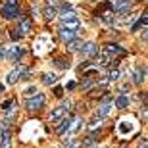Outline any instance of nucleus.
Segmentation results:
<instances>
[{
  "label": "nucleus",
  "mask_w": 148,
  "mask_h": 148,
  "mask_svg": "<svg viewBox=\"0 0 148 148\" xmlns=\"http://www.w3.org/2000/svg\"><path fill=\"white\" fill-rule=\"evenodd\" d=\"M69 110H71V102H69V100H64V104L58 106V108H54V112L50 114V123H60V121L67 115Z\"/></svg>",
  "instance_id": "f03ea898"
},
{
  "label": "nucleus",
  "mask_w": 148,
  "mask_h": 148,
  "mask_svg": "<svg viewBox=\"0 0 148 148\" xmlns=\"http://www.w3.org/2000/svg\"><path fill=\"white\" fill-rule=\"evenodd\" d=\"M117 131H119V135H129V133L135 131V125H133V121H121L119 127H117Z\"/></svg>",
  "instance_id": "4468645a"
},
{
  "label": "nucleus",
  "mask_w": 148,
  "mask_h": 148,
  "mask_svg": "<svg viewBox=\"0 0 148 148\" xmlns=\"http://www.w3.org/2000/svg\"><path fill=\"white\" fill-rule=\"evenodd\" d=\"M54 94L58 96V98H62V96H64V88H62V87H56L54 88Z\"/></svg>",
  "instance_id": "c85d7f7f"
},
{
  "label": "nucleus",
  "mask_w": 148,
  "mask_h": 148,
  "mask_svg": "<svg viewBox=\"0 0 148 148\" xmlns=\"http://www.w3.org/2000/svg\"><path fill=\"white\" fill-rule=\"evenodd\" d=\"M143 38H144V40H148V25L143 29Z\"/></svg>",
  "instance_id": "2f4dec72"
},
{
  "label": "nucleus",
  "mask_w": 148,
  "mask_h": 148,
  "mask_svg": "<svg viewBox=\"0 0 148 148\" xmlns=\"http://www.w3.org/2000/svg\"><path fill=\"white\" fill-rule=\"evenodd\" d=\"M58 35H60V38L64 40V42H69V40H73V38L77 37V31H75V29H66V27H60Z\"/></svg>",
  "instance_id": "9d476101"
},
{
  "label": "nucleus",
  "mask_w": 148,
  "mask_h": 148,
  "mask_svg": "<svg viewBox=\"0 0 148 148\" xmlns=\"http://www.w3.org/2000/svg\"><path fill=\"white\" fill-rule=\"evenodd\" d=\"M81 46H83V40H81V38H77V37L67 42V50H69V52H79Z\"/></svg>",
  "instance_id": "a211bd4d"
},
{
  "label": "nucleus",
  "mask_w": 148,
  "mask_h": 148,
  "mask_svg": "<svg viewBox=\"0 0 148 148\" xmlns=\"http://www.w3.org/2000/svg\"><path fill=\"white\" fill-rule=\"evenodd\" d=\"M112 100L108 98V100H104V102H102V104H98V112H96V115H100V117H106V115L110 114L112 112Z\"/></svg>",
  "instance_id": "f8f14e48"
},
{
  "label": "nucleus",
  "mask_w": 148,
  "mask_h": 148,
  "mask_svg": "<svg viewBox=\"0 0 148 148\" xmlns=\"http://www.w3.org/2000/svg\"><path fill=\"white\" fill-rule=\"evenodd\" d=\"M25 71H29L27 67H25V66H19V64H17V66L14 67L10 73H8V77H6V83H8V85H16V83L19 81V77H21Z\"/></svg>",
  "instance_id": "20e7f679"
},
{
  "label": "nucleus",
  "mask_w": 148,
  "mask_h": 148,
  "mask_svg": "<svg viewBox=\"0 0 148 148\" xmlns=\"http://www.w3.org/2000/svg\"><path fill=\"white\" fill-rule=\"evenodd\" d=\"M104 54H106V56H110V58H112V62H114V58H115V56H125V50L121 48L119 44H106ZM114 64H115V62H114Z\"/></svg>",
  "instance_id": "423d86ee"
},
{
  "label": "nucleus",
  "mask_w": 148,
  "mask_h": 148,
  "mask_svg": "<svg viewBox=\"0 0 148 148\" xmlns=\"http://www.w3.org/2000/svg\"><path fill=\"white\" fill-rule=\"evenodd\" d=\"M98 17H100V21L108 23V25H114V21H115L114 14H98Z\"/></svg>",
  "instance_id": "4be33fe9"
},
{
  "label": "nucleus",
  "mask_w": 148,
  "mask_h": 148,
  "mask_svg": "<svg viewBox=\"0 0 148 148\" xmlns=\"http://www.w3.org/2000/svg\"><path fill=\"white\" fill-rule=\"evenodd\" d=\"M44 16H46V19H54V17L58 16V8H54V6H46Z\"/></svg>",
  "instance_id": "aec40b11"
},
{
  "label": "nucleus",
  "mask_w": 148,
  "mask_h": 148,
  "mask_svg": "<svg viewBox=\"0 0 148 148\" xmlns=\"http://www.w3.org/2000/svg\"><path fill=\"white\" fill-rule=\"evenodd\" d=\"M46 4H48V6H54V8H58V6L62 4V0H46Z\"/></svg>",
  "instance_id": "cd10ccee"
},
{
  "label": "nucleus",
  "mask_w": 148,
  "mask_h": 148,
  "mask_svg": "<svg viewBox=\"0 0 148 148\" xmlns=\"http://www.w3.org/2000/svg\"><path fill=\"white\" fill-rule=\"evenodd\" d=\"M31 29H33V23H31V19L21 16V19H19V29H17V31H19L21 35H27V33H31Z\"/></svg>",
  "instance_id": "9b49d317"
},
{
  "label": "nucleus",
  "mask_w": 148,
  "mask_h": 148,
  "mask_svg": "<svg viewBox=\"0 0 148 148\" xmlns=\"http://www.w3.org/2000/svg\"><path fill=\"white\" fill-rule=\"evenodd\" d=\"M129 75L133 77V83H135V85H140V83L144 81V75H146V69H144V67H138V69H137L135 73H129Z\"/></svg>",
  "instance_id": "dca6fc26"
},
{
  "label": "nucleus",
  "mask_w": 148,
  "mask_h": 148,
  "mask_svg": "<svg viewBox=\"0 0 148 148\" xmlns=\"http://www.w3.org/2000/svg\"><path fill=\"white\" fill-rule=\"evenodd\" d=\"M0 14L4 19H16V17H19V6H2Z\"/></svg>",
  "instance_id": "39448f33"
},
{
  "label": "nucleus",
  "mask_w": 148,
  "mask_h": 148,
  "mask_svg": "<svg viewBox=\"0 0 148 148\" xmlns=\"http://www.w3.org/2000/svg\"><path fill=\"white\" fill-rule=\"evenodd\" d=\"M56 81H58V75H56V73H44L42 75V83L44 85H54Z\"/></svg>",
  "instance_id": "6ab92c4d"
},
{
  "label": "nucleus",
  "mask_w": 148,
  "mask_h": 148,
  "mask_svg": "<svg viewBox=\"0 0 148 148\" xmlns=\"http://www.w3.org/2000/svg\"><path fill=\"white\" fill-rule=\"evenodd\" d=\"M35 92H37V88H35V87H29L27 90H25V96H33Z\"/></svg>",
  "instance_id": "7c9ffc66"
},
{
  "label": "nucleus",
  "mask_w": 148,
  "mask_h": 148,
  "mask_svg": "<svg viewBox=\"0 0 148 148\" xmlns=\"http://www.w3.org/2000/svg\"><path fill=\"white\" fill-rule=\"evenodd\" d=\"M94 148H98V146H94Z\"/></svg>",
  "instance_id": "c9c22d12"
},
{
  "label": "nucleus",
  "mask_w": 148,
  "mask_h": 148,
  "mask_svg": "<svg viewBox=\"0 0 148 148\" xmlns=\"http://www.w3.org/2000/svg\"><path fill=\"white\" fill-rule=\"evenodd\" d=\"M44 106V94L42 92H35L33 96H27L25 100V108L29 112H38Z\"/></svg>",
  "instance_id": "7ed1b4c3"
},
{
  "label": "nucleus",
  "mask_w": 148,
  "mask_h": 148,
  "mask_svg": "<svg viewBox=\"0 0 148 148\" xmlns=\"http://www.w3.org/2000/svg\"><path fill=\"white\" fill-rule=\"evenodd\" d=\"M4 6H19V0H4Z\"/></svg>",
  "instance_id": "c756f323"
},
{
  "label": "nucleus",
  "mask_w": 148,
  "mask_h": 148,
  "mask_svg": "<svg viewBox=\"0 0 148 148\" xmlns=\"http://www.w3.org/2000/svg\"><path fill=\"white\" fill-rule=\"evenodd\" d=\"M71 140H73V137H66L64 140H62V143H64V146H67V144L71 143Z\"/></svg>",
  "instance_id": "473e14b6"
},
{
  "label": "nucleus",
  "mask_w": 148,
  "mask_h": 148,
  "mask_svg": "<svg viewBox=\"0 0 148 148\" xmlns=\"http://www.w3.org/2000/svg\"><path fill=\"white\" fill-rule=\"evenodd\" d=\"M10 37H12V40H19V38H21V33H19V31H17V29H12Z\"/></svg>",
  "instance_id": "bb28decb"
},
{
  "label": "nucleus",
  "mask_w": 148,
  "mask_h": 148,
  "mask_svg": "<svg viewBox=\"0 0 148 148\" xmlns=\"http://www.w3.org/2000/svg\"><path fill=\"white\" fill-rule=\"evenodd\" d=\"M69 121H71V117H69V115H66V117L60 121V125H58L56 133H58V135H66L67 129H69Z\"/></svg>",
  "instance_id": "f3484780"
},
{
  "label": "nucleus",
  "mask_w": 148,
  "mask_h": 148,
  "mask_svg": "<svg viewBox=\"0 0 148 148\" xmlns=\"http://www.w3.org/2000/svg\"><path fill=\"white\" fill-rule=\"evenodd\" d=\"M66 148H83V144H81V140H77V138H73L71 143L67 144Z\"/></svg>",
  "instance_id": "a878e982"
},
{
  "label": "nucleus",
  "mask_w": 148,
  "mask_h": 148,
  "mask_svg": "<svg viewBox=\"0 0 148 148\" xmlns=\"http://www.w3.org/2000/svg\"><path fill=\"white\" fill-rule=\"evenodd\" d=\"M2 112H4L6 115H12L14 114V110L17 108V104H16V100H6V102H2Z\"/></svg>",
  "instance_id": "2eb2a0df"
},
{
  "label": "nucleus",
  "mask_w": 148,
  "mask_h": 148,
  "mask_svg": "<svg viewBox=\"0 0 148 148\" xmlns=\"http://www.w3.org/2000/svg\"><path fill=\"white\" fill-rule=\"evenodd\" d=\"M115 106H117L119 110H123V108H127V106H129V98H127L125 94H121L119 98L115 100Z\"/></svg>",
  "instance_id": "412c9836"
},
{
  "label": "nucleus",
  "mask_w": 148,
  "mask_h": 148,
  "mask_svg": "<svg viewBox=\"0 0 148 148\" xmlns=\"http://www.w3.org/2000/svg\"><path fill=\"white\" fill-rule=\"evenodd\" d=\"M102 121H104V117H100V115H96V117H94V119L90 121V125H88V127H90V129L94 131L96 127H100V125H102Z\"/></svg>",
  "instance_id": "5701e85b"
},
{
  "label": "nucleus",
  "mask_w": 148,
  "mask_h": 148,
  "mask_svg": "<svg viewBox=\"0 0 148 148\" xmlns=\"http://www.w3.org/2000/svg\"><path fill=\"white\" fill-rule=\"evenodd\" d=\"M60 27L75 29V31H79L81 21H79V17L75 16V12H73V10H67V12H64V14L60 16Z\"/></svg>",
  "instance_id": "f257e3e1"
},
{
  "label": "nucleus",
  "mask_w": 148,
  "mask_h": 148,
  "mask_svg": "<svg viewBox=\"0 0 148 148\" xmlns=\"http://www.w3.org/2000/svg\"><path fill=\"white\" fill-rule=\"evenodd\" d=\"M81 127H83V119L79 117V115H71V121H69V129H67V133H77Z\"/></svg>",
  "instance_id": "ddd939ff"
},
{
  "label": "nucleus",
  "mask_w": 148,
  "mask_h": 148,
  "mask_svg": "<svg viewBox=\"0 0 148 148\" xmlns=\"http://www.w3.org/2000/svg\"><path fill=\"white\" fill-rule=\"evenodd\" d=\"M2 90H4V85H0V92H2Z\"/></svg>",
  "instance_id": "f704fd0d"
},
{
  "label": "nucleus",
  "mask_w": 148,
  "mask_h": 148,
  "mask_svg": "<svg viewBox=\"0 0 148 148\" xmlns=\"http://www.w3.org/2000/svg\"><path fill=\"white\" fill-rule=\"evenodd\" d=\"M138 148H148V140L144 138V140H140V144H138Z\"/></svg>",
  "instance_id": "72a5a7b5"
},
{
  "label": "nucleus",
  "mask_w": 148,
  "mask_h": 148,
  "mask_svg": "<svg viewBox=\"0 0 148 148\" xmlns=\"http://www.w3.org/2000/svg\"><path fill=\"white\" fill-rule=\"evenodd\" d=\"M119 69H112L110 71V75H108V81H117V79H119Z\"/></svg>",
  "instance_id": "b1692460"
},
{
  "label": "nucleus",
  "mask_w": 148,
  "mask_h": 148,
  "mask_svg": "<svg viewBox=\"0 0 148 148\" xmlns=\"http://www.w3.org/2000/svg\"><path fill=\"white\" fill-rule=\"evenodd\" d=\"M0 148H10V131L0 123Z\"/></svg>",
  "instance_id": "1a4fd4ad"
},
{
  "label": "nucleus",
  "mask_w": 148,
  "mask_h": 148,
  "mask_svg": "<svg viewBox=\"0 0 148 148\" xmlns=\"http://www.w3.org/2000/svg\"><path fill=\"white\" fill-rule=\"evenodd\" d=\"M56 66L62 67V69H66V67H69V62H66L64 58H56Z\"/></svg>",
  "instance_id": "393cba45"
},
{
  "label": "nucleus",
  "mask_w": 148,
  "mask_h": 148,
  "mask_svg": "<svg viewBox=\"0 0 148 148\" xmlns=\"http://www.w3.org/2000/svg\"><path fill=\"white\" fill-rule=\"evenodd\" d=\"M81 52H83V56H87V58H92V56H96L98 54V46L94 42H85L81 46Z\"/></svg>",
  "instance_id": "6e6552de"
},
{
  "label": "nucleus",
  "mask_w": 148,
  "mask_h": 148,
  "mask_svg": "<svg viewBox=\"0 0 148 148\" xmlns=\"http://www.w3.org/2000/svg\"><path fill=\"white\" fill-rule=\"evenodd\" d=\"M131 6H133V0H117L115 4H112V10L117 12V14H125Z\"/></svg>",
  "instance_id": "0eeeda50"
}]
</instances>
